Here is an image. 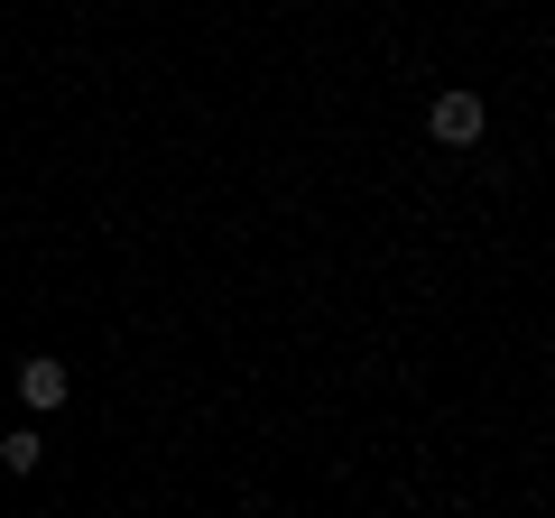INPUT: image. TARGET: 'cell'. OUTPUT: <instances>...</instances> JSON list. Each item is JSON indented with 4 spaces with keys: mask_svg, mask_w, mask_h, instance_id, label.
Returning a JSON list of instances; mask_svg holds the SVG:
<instances>
[{
    "mask_svg": "<svg viewBox=\"0 0 555 518\" xmlns=\"http://www.w3.org/2000/svg\"><path fill=\"white\" fill-rule=\"evenodd\" d=\"M481 120H491V112H481V93H436V102H426V130H436L444 148H473Z\"/></svg>",
    "mask_w": 555,
    "mask_h": 518,
    "instance_id": "6da1fadb",
    "label": "cell"
},
{
    "mask_svg": "<svg viewBox=\"0 0 555 518\" xmlns=\"http://www.w3.org/2000/svg\"><path fill=\"white\" fill-rule=\"evenodd\" d=\"M65 389H75V379H65V361H20V399L38 407V417H47V407H65Z\"/></svg>",
    "mask_w": 555,
    "mask_h": 518,
    "instance_id": "7a4b0ae2",
    "label": "cell"
},
{
    "mask_svg": "<svg viewBox=\"0 0 555 518\" xmlns=\"http://www.w3.org/2000/svg\"><path fill=\"white\" fill-rule=\"evenodd\" d=\"M38 454H47L38 426H10V436H0V463H10V472H38Z\"/></svg>",
    "mask_w": 555,
    "mask_h": 518,
    "instance_id": "3957f363",
    "label": "cell"
}]
</instances>
